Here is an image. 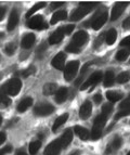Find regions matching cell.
<instances>
[{"instance_id": "d590c367", "label": "cell", "mask_w": 130, "mask_h": 155, "mask_svg": "<svg viewBox=\"0 0 130 155\" xmlns=\"http://www.w3.org/2000/svg\"><path fill=\"white\" fill-rule=\"evenodd\" d=\"M113 111V105L111 103H106V104H104L103 107H102V113L105 114V115H109L111 112Z\"/></svg>"}, {"instance_id": "d6986e66", "label": "cell", "mask_w": 130, "mask_h": 155, "mask_svg": "<svg viewBox=\"0 0 130 155\" xmlns=\"http://www.w3.org/2000/svg\"><path fill=\"white\" fill-rule=\"evenodd\" d=\"M18 24V14L15 10H13L10 14V18H9L8 21V31H13L15 28Z\"/></svg>"}, {"instance_id": "b9f144b4", "label": "cell", "mask_w": 130, "mask_h": 155, "mask_svg": "<svg viewBox=\"0 0 130 155\" xmlns=\"http://www.w3.org/2000/svg\"><path fill=\"white\" fill-rule=\"evenodd\" d=\"M122 28L125 29V31H130V16L122 22Z\"/></svg>"}, {"instance_id": "836d02e7", "label": "cell", "mask_w": 130, "mask_h": 155, "mask_svg": "<svg viewBox=\"0 0 130 155\" xmlns=\"http://www.w3.org/2000/svg\"><path fill=\"white\" fill-rule=\"evenodd\" d=\"M35 67L34 66H29L28 68H26L25 71H23V72H21V75L23 76V77H29L31 75H33L35 73Z\"/></svg>"}, {"instance_id": "7bdbcfd3", "label": "cell", "mask_w": 130, "mask_h": 155, "mask_svg": "<svg viewBox=\"0 0 130 155\" xmlns=\"http://www.w3.org/2000/svg\"><path fill=\"white\" fill-rule=\"evenodd\" d=\"M120 46L122 47H130V36L126 37L120 41Z\"/></svg>"}, {"instance_id": "277c9868", "label": "cell", "mask_w": 130, "mask_h": 155, "mask_svg": "<svg viewBox=\"0 0 130 155\" xmlns=\"http://www.w3.org/2000/svg\"><path fill=\"white\" fill-rule=\"evenodd\" d=\"M78 68H79V62L78 61H72V62L67 63L64 70V79L66 81H72L77 74Z\"/></svg>"}, {"instance_id": "1f68e13d", "label": "cell", "mask_w": 130, "mask_h": 155, "mask_svg": "<svg viewBox=\"0 0 130 155\" xmlns=\"http://www.w3.org/2000/svg\"><path fill=\"white\" fill-rule=\"evenodd\" d=\"M128 55H129V52H128L127 50H120V51L117 52L116 59L118 60V61H125Z\"/></svg>"}, {"instance_id": "7402d4cb", "label": "cell", "mask_w": 130, "mask_h": 155, "mask_svg": "<svg viewBox=\"0 0 130 155\" xmlns=\"http://www.w3.org/2000/svg\"><path fill=\"white\" fill-rule=\"evenodd\" d=\"M66 16H67V12H66V11H65V10H59V11H57L54 14H53V16L51 18V22H50V23H51V24H57V22L65 20V18H66Z\"/></svg>"}, {"instance_id": "f1b7e54d", "label": "cell", "mask_w": 130, "mask_h": 155, "mask_svg": "<svg viewBox=\"0 0 130 155\" xmlns=\"http://www.w3.org/2000/svg\"><path fill=\"white\" fill-rule=\"evenodd\" d=\"M0 103H2L5 106L10 105V103H11V100L8 98V94L5 92V87H2L1 90H0Z\"/></svg>"}, {"instance_id": "cb8c5ba5", "label": "cell", "mask_w": 130, "mask_h": 155, "mask_svg": "<svg viewBox=\"0 0 130 155\" xmlns=\"http://www.w3.org/2000/svg\"><path fill=\"white\" fill-rule=\"evenodd\" d=\"M33 104V99L31 98H25L23 99V100L18 103V112H25L26 110L28 109V107H31V105Z\"/></svg>"}, {"instance_id": "4dcf8cb0", "label": "cell", "mask_w": 130, "mask_h": 155, "mask_svg": "<svg viewBox=\"0 0 130 155\" xmlns=\"http://www.w3.org/2000/svg\"><path fill=\"white\" fill-rule=\"evenodd\" d=\"M40 147H41V142L40 141H33V142H31V144H29V153L31 155H35L39 151Z\"/></svg>"}, {"instance_id": "d6a6232c", "label": "cell", "mask_w": 130, "mask_h": 155, "mask_svg": "<svg viewBox=\"0 0 130 155\" xmlns=\"http://www.w3.org/2000/svg\"><path fill=\"white\" fill-rule=\"evenodd\" d=\"M105 36H106V33H103V34H101L100 36H98V38H96V41H94V48H99V47L103 44Z\"/></svg>"}, {"instance_id": "74e56055", "label": "cell", "mask_w": 130, "mask_h": 155, "mask_svg": "<svg viewBox=\"0 0 130 155\" xmlns=\"http://www.w3.org/2000/svg\"><path fill=\"white\" fill-rule=\"evenodd\" d=\"M127 115H130V110H122L119 113L116 114V116H115V119H119L124 116H127Z\"/></svg>"}, {"instance_id": "c3c4849f", "label": "cell", "mask_w": 130, "mask_h": 155, "mask_svg": "<svg viewBox=\"0 0 130 155\" xmlns=\"http://www.w3.org/2000/svg\"><path fill=\"white\" fill-rule=\"evenodd\" d=\"M46 47H47V45H46V44H42L41 46H40L38 48V49H37V51H38V52H44V49H46Z\"/></svg>"}, {"instance_id": "d4e9b609", "label": "cell", "mask_w": 130, "mask_h": 155, "mask_svg": "<svg viewBox=\"0 0 130 155\" xmlns=\"http://www.w3.org/2000/svg\"><path fill=\"white\" fill-rule=\"evenodd\" d=\"M106 98L111 102H117L122 98V93L119 92V91H107Z\"/></svg>"}, {"instance_id": "2e32d148", "label": "cell", "mask_w": 130, "mask_h": 155, "mask_svg": "<svg viewBox=\"0 0 130 155\" xmlns=\"http://www.w3.org/2000/svg\"><path fill=\"white\" fill-rule=\"evenodd\" d=\"M64 38V31H63L62 27H60L59 29L54 31V33L52 34L51 36L49 38V44L50 45H57L59 42H61Z\"/></svg>"}, {"instance_id": "4fadbf2b", "label": "cell", "mask_w": 130, "mask_h": 155, "mask_svg": "<svg viewBox=\"0 0 130 155\" xmlns=\"http://www.w3.org/2000/svg\"><path fill=\"white\" fill-rule=\"evenodd\" d=\"M91 112H92V105H91L90 101H85L83 103V105L80 106V110H79V117L81 119H87L90 117Z\"/></svg>"}, {"instance_id": "681fc988", "label": "cell", "mask_w": 130, "mask_h": 155, "mask_svg": "<svg viewBox=\"0 0 130 155\" xmlns=\"http://www.w3.org/2000/svg\"><path fill=\"white\" fill-rule=\"evenodd\" d=\"M16 155H27V154H26L23 150H18V152H16Z\"/></svg>"}, {"instance_id": "7a4b0ae2", "label": "cell", "mask_w": 130, "mask_h": 155, "mask_svg": "<svg viewBox=\"0 0 130 155\" xmlns=\"http://www.w3.org/2000/svg\"><path fill=\"white\" fill-rule=\"evenodd\" d=\"M106 120H107V116L103 113H101L99 116H96V118L94 119L92 131H91V138L93 140L99 139L101 137L102 130H103L104 126L106 124Z\"/></svg>"}, {"instance_id": "8992f818", "label": "cell", "mask_w": 130, "mask_h": 155, "mask_svg": "<svg viewBox=\"0 0 130 155\" xmlns=\"http://www.w3.org/2000/svg\"><path fill=\"white\" fill-rule=\"evenodd\" d=\"M88 39H89V36H88V34H87L86 31H77L75 35H74L73 39H72V45L80 49L81 47L85 46V45L87 44Z\"/></svg>"}, {"instance_id": "f5cc1de1", "label": "cell", "mask_w": 130, "mask_h": 155, "mask_svg": "<svg viewBox=\"0 0 130 155\" xmlns=\"http://www.w3.org/2000/svg\"><path fill=\"white\" fill-rule=\"evenodd\" d=\"M1 37H2V34H1V33H0V38H1Z\"/></svg>"}, {"instance_id": "f907efd6", "label": "cell", "mask_w": 130, "mask_h": 155, "mask_svg": "<svg viewBox=\"0 0 130 155\" xmlns=\"http://www.w3.org/2000/svg\"><path fill=\"white\" fill-rule=\"evenodd\" d=\"M70 155H80V151H75V152L72 153Z\"/></svg>"}, {"instance_id": "484cf974", "label": "cell", "mask_w": 130, "mask_h": 155, "mask_svg": "<svg viewBox=\"0 0 130 155\" xmlns=\"http://www.w3.org/2000/svg\"><path fill=\"white\" fill-rule=\"evenodd\" d=\"M115 80V75L112 71H109V72L105 73V76H104V87H109L114 84Z\"/></svg>"}, {"instance_id": "5b68a950", "label": "cell", "mask_w": 130, "mask_h": 155, "mask_svg": "<svg viewBox=\"0 0 130 155\" xmlns=\"http://www.w3.org/2000/svg\"><path fill=\"white\" fill-rule=\"evenodd\" d=\"M27 27L31 29H37V31H40V29H44L48 27V24L44 21V16L42 15H35L31 16L27 21Z\"/></svg>"}, {"instance_id": "816d5d0a", "label": "cell", "mask_w": 130, "mask_h": 155, "mask_svg": "<svg viewBox=\"0 0 130 155\" xmlns=\"http://www.w3.org/2000/svg\"><path fill=\"white\" fill-rule=\"evenodd\" d=\"M1 123H2V117H1V115H0V125H1Z\"/></svg>"}, {"instance_id": "f6af8a7d", "label": "cell", "mask_w": 130, "mask_h": 155, "mask_svg": "<svg viewBox=\"0 0 130 155\" xmlns=\"http://www.w3.org/2000/svg\"><path fill=\"white\" fill-rule=\"evenodd\" d=\"M93 100H94V102H96V104H99L100 102L102 101V96L100 94V93H98V94H94Z\"/></svg>"}, {"instance_id": "5bb4252c", "label": "cell", "mask_w": 130, "mask_h": 155, "mask_svg": "<svg viewBox=\"0 0 130 155\" xmlns=\"http://www.w3.org/2000/svg\"><path fill=\"white\" fill-rule=\"evenodd\" d=\"M65 59H66L65 53H63V52L57 53V54L52 59V62H51L52 66L54 67V68H57V70H63V68H64V64H65Z\"/></svg>"}, {"instance_id": "ba28073f", "label": "cell", "mask_w": 130, "mask_h": 155, "mask_svg": "<svg viewBox=\"0 0 130 155\" xmlns=\"http://www.w3.org/2000/svg\"><path fill=\"white\" fill-rule=\"evenodd\" d=\"M107 21V13L103 12V13H98L93 16L92 18V22H90L91 25H92V28L94 31H99L104 24L106 23Z\"/></svg>"}, {"instance_id": "9a60e30c", "label": "cell", "mask_w": 130, "mask_h": 155, "mask_svg": "<svg viewBox=\"0 0 130 155\" xmlns=\"http://www.w3.org/2000/svg\"><path fill=\"white\" fill-rule=\"evenodd\" d=\"M59 140H60L62 147H68V145H70V143L72 142V140H73V130H72V129L65 130V132L62 134V136H61L60 138H59Z\"/></svg>"}, {"instance_id": "e0dca14e", "label": "cell", "mask_w": 130, "mask_h": 155, "mask_svg": "<svg viewBox=\"0 0 130 155\" xmlns=\"http://www.w3.org/2000/svg\"><path fill=\"white\" fill-rule=\"evenodd\" d=\"M35 40H36V37H35V35H33V34H27V35H25V36L23 37L21 45H22V47H23L24 49H29L31 47L34 46Z\"/></svg>"}, {"instance_id": "db71d44e", "label": "cell", "mask_w": 130, "mask_h": 155, "mask_svg": "<svg viewBox=\"0 0 130 155\" xmlns=\"http://www.w3.org/2000/svg\"><path fill=\"white\" fill-rule=\"evenodd\" d=\"M127 155H130V151H129V152H128V154Z\"/></svg>"}, {"instance_id": "30bf717a", "label": "cell", "mask_w": 130, "mask_h": 155, "mask_svg": "<svg viewBox=\"0 0 130 155\" xmlns=\"http://www.w3.org/2000/svg\"><path fill=\"white\" fill-rule=\"evenodd\" d=\"M102 79V73L101 72H94L85 83L81 85V90H86L91 86L96 85L98 83H100V80Z\"/></svg>"}, {"instance_id": "9c48e42d", "label": "cell", "mask_w": 130, "mask_h": 155, "mask_svg": "<svg viewBox=\"0 0 130 155\" xmlns=\"http://www.w3.org/2000/svg\"><path fill=\"white\" fill-rule=\"evenodd\" d=\"M63 147L61 145L60 140H54L50 144H48V147H46V150L44 152V155H59Z\"/></svg>"}, {"instance_id": "ffe728a7", "label": "cell", "mask_w": 130, "mask_h": 155, "mask_svg": "<svg viewBox=\"0 0 130 155\" xmlns=\"http://www.w3.org/2000/svg\"><path fill=\"white\" fill-rule=\"evenodd\" d=\"M67 93H68V90L66 88H60L57 89V91L55 92V101H57V103L61 104L63 103L66 99H67Z\"/></svg>"}, {"instance_id": "8fae6325", "label": "cell", "mask_w": 130, "mask_h": 155, "mask_svg": "<svg viewBox=\"0 0 130 155\" xmlns=\"http://www.w3.org/2000/svg\"><path fill=\"white\" fill-rule=\"evenodd\" d=\"M128 5H129V2H122V1L115 3V5L112 9V13H111V20L115 21V20H117V18H119L122 14V12L125 11L126 7H127Z\"/></svg>"}, {"instance_id": "ac0fdd59", "label": "cell", "mask_w": 130, "mask_h": 155, "mask_svg": "<svg viewBox=\"0 0 130 155\" xmlns=\"http://www.w3.org/2000/svg\"><path fill=\"white\" fill-rule=\"evenodd\" d=\"M74 131H75V134H77L78 137H79V139L83 140V141L88 140L89 137H90V132H89V130L87 129V128H85V127L75 126V128H74Z\"/></svg>"}, {"instance_id": "7c38bea8", "label": "cell", "mask_w": 130, "mask_h": 155, "mask_svg": "<svg viewBox=\"0 0 130 155\" xmlns=\"http://www.w3.org/2000/svg\"><path fill=\"white\" fill-rule=\"evenodd\" d=\"M122 138L119 137H115L114 139L111 141V143H109V145H107L106 147V151H105V153L106 154H114L115 152H117V151L119 150L120 147H122Z\"/></svg>"}, {"instance_id": "e575fe53", "label": "cell", "mask_w": 130, "mask_h": 155, "mask_svg": "<svg viewBox=\"0 0 130 155\" xmlns=\"http://www.w3.org/2000/svg\"><path fill=\"white\" fill-rule=\"evenodd\" d=\"M15 49H16V46L13 42H11V44L7 45V47H5V53L8 55H12L14 53V51H15Z\"/></svg>"}, {"instance_id": "bcb514c9", "label": "cell", "mask_w": 130, "mask_h": 155, "mask_svg": "<svg viewBox=\"0 0 130 155\" xmlns=\"http://www.w3.org/2000/svg\"><path fill=\"white\" fill-rule=\"evenodd\" d=\"M5 138H7V136H5V132H0V145L5 141Z\"/></svg>"}, {"instance_id": "7dc6e473", "label": "cell", "mask_w": 130, "mask_h": 155, "mask_svg": "<svg viewBox=\"0 0 130 155\" xmlns=\"http://www.w3.org/2000/svg\"><path fill=\"white\" fill-rule=\"evenodd\" d=\"M5 8H0V21L5 18Z\"/></svg>"}, {"instance_id": "ab89813d", "label": "cell", "mask_w": 130, "mask_h": 155, "mask_svg": "<svg viewBox=\"0 0 130 155\" xmlns=\"http://www.w3.org/2000/svg\"><path fill=\"white\" fill-rule=\"evenodd\" d=\"M63 5H64L63 1H54V2H52L51 5H50V10H55V9L62 7Z\"/></svg>"}, {"instance_id": "603a6c76", "label": "cell", "mask_w": 130, "mask_h": 155, "mask_svg": "<svg viewBox=\"0 0 130 155\" xmlns=\"http://www.w3.org/2000/svg\"><path fill=\"white\" fill-rule=\"evenodd\" d=\"M42 91H44V96H51V94H54V93L57 91V84H53V83L46 84V85L44 86Z\"/></svg>"}, {"instance_id": "f546056e", "label": "cell", "mask_w": 130, "mask_h": 155, "mask_svg": "<svg viewBox=\"0 0 130 155\" xmlns=\"http://www.w3.org/2000/svg\"><path fill=\"white\" fill-rule=\"evenodd\" d=\"M130 80V73L122 72L117 76V83L118 84H126Z\"/></svg>"}, {"instance_id": "52a82bcc", "label": "cell", "mask_w": 130, "mask_h": 155, "mask_svg": "<svg viewBox=\"0 0 130 155\" xmlns=\"http://www.w3.org/2000/svg\"><path fill=\"white\" fill-rule=\"evenodd\" d=\"M54 112V106L48 103H42L37 105L34 109V113L37 116H47Z\"/></svg>"}, {"instance_id": "6da1fadb", "label": "cell", "mask_w": 130, "mask_h": 155, "mask_svg": "<svg viewBox=\"0 0 130 155\" xmlns=\"http://www.w3.org/2000/svg\"><path fill=\"white\" fill-rule=\"evenodd\" d=\"M98 5V2H81L79 8H77L70 15V21H79L83 16H86L87 14L93 10L94 7Z\"/></svg>"}, {"instance_id": "8d00e7d4", "label": "cell", "mask_w": 130, "mask_h": 155, "mask_svg": "<svg viewBox=\"0 0 130 155\" xmlns=\"http://www.w3.org/2000/svg\"><path fill=\"white\" fill-rule=\"evenodd\" d=\"M66 51L70 52V53H79V52H80V49L70 44V45H68V46L66 47Z\"/></svg>"}, {"instance_id": "83f0119b", "label": "cell", "mask_w": 130, "mask_h": 155, "mask_svg": "<svg viewBox=\"0 0 130 155\" xmlns=\"http://www.w3.org/2000/svg\"><path fill=\"white\" fill-rule=\"evenodd\" d=\"M117 37V33L115 29H109V33H106V36H105V39H106V44L107 45H113L116 40Z\"/></svg>"}, {"instance_id": "f35d334b", "label": "cell", "mask_w": 130, "mask_h": 155, "mask_svg": "<svg viewBox=\"0 0 130 155\" xmlns=\"http://www.w3.org/2000/svg\"><path fill=\"white\" fill-rule=\"evenodd\" d=\"M120 109L122 110H130V96L126 99L122 104H120Z\"/></svg>"}, {"instance_id": "3957f363", "label": "cell", "mask_w": 130, "mask_h": 155, "mask_svg": "<svg viewBox=\"0 0 130 155\" xmlns=\"http://www.w3.org/2000/svg\"><path fill=\"white\" fill-rule=\"evenodd\" d=\"M5 87V90L7 92L8 96H11V97H15L18 96L20 91H21V88H22V81L18 78H12L11 80H9L8 84Z\"/></svg>"}, {"instance_id": "44dd1931", "label": "cell", "mask_w": 130, "mask_h": 155, "mask_svg": "<svg viewBox=\"0 0 130 155\" xmlns=\"http://www.w3.org/2000/svg\"><path fill=\"white\" fill-rule=\"evenodd\" d=\"M67 119H68V114L67 113H65V114H63V115H61V116L57 117V118L55 119L53 126H52V131L53 132L57 131V130L59 129L62 125H64L65 123L67 122Z\"/></svg>"}, {"instance_id": "4316f807", "label": "cell", "mask_w": 130, "mask_h": 155, "mask_svg": "<svg viewBox=\"0 0 130 155\" xmlns=\"http://www.w3.org/2000/svg\"><path fill=\"white\" fill-rule=\"evenodd\" d=\"M46 7V2H44V1H41V2H38V3H36L35 5H33V8L31 9V10L28 11V12L26 13V18H31V16H33L34 15V13L35 12H37L38 10H40V9H42V8H44Z\"/></svg>"}, {"instance_id": "60d3db41", "label": "cell", "mask_w": 130, "mask_h": 155, "mask_svg": "<svg viewBox=\"0 0 130 155\" xmlns=\"http://www.w3.org/2000/svg\"><path fill=\"white\" fill-rule=\"evenodd\" d=\"M62 29L64 31V35H70L74 31V25H67L65 26V27H62Z\"/></svg>"}, {"instance_id": "ee69618b", "label": "cell", "mask_w": 130, "mask_h": 155, "mask_svg": "<svg viewBox=\"0 0 130 155\" xmlns=\"http://www.w3.org/2000/svg\"><path fill=\"white\" fill-rule=\"evenodd\" d=\"M11 151H12V147H3V149H1V150H0V155H5L7 154V153H10Z\"/></svg>"}]
</instances>
